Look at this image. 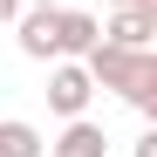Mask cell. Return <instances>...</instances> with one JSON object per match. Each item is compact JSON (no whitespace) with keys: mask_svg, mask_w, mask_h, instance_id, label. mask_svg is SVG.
Returning a JSON list of instances; mask_svg holds the SVG:
<instances>
[{"mask_svg":"<svg viewBox=\"0 0 157 157\" xmlns=\"http://www.w3.org/2000/svg\"><path fill=\"white\" fill-rule=\"evenodd\" d=\"M82 68H89V82H96V89H116L137 116H157V55H150V48L96 41L89 55H82Z\"/></svg>","mask_w":157,"mask_h":157,"instance_id":"cell-1","label":"cell"},{"mask_svg":"<svg viewBox=\"0 0 157 157\" xmlns=\"http://www.w3.org/2000/svg\"><path fill=\"white\" fill-rule=\"evenodd\" d=\"M14 28H21V55L28 62H62V7H21Z\"/></svg>","mask_w":157,"mask_h":157,"instance_id":"cell-2","label":"cell"},{"mask_svg":"<svg viewBox=\"0 0 157 157\" xmlns=\"http://www.w3.org/2000/svg\"><path fill=\"white\" fill-rule=\"evenodd\" d=\"M89 96H96L89 68H82V62H55V75H48V109H55L62 123H68V116H89Z\"/></svg>","mask_w":157,"mask_h":157,"instance_id":"cell-3","label":"cell"},{"mask_svg":"<svg viewBox=\"0 0 157 157\" xmlns=\"http://www.w3.org/2000/svg\"><path fill=\"white\" fill-rule=\"evenodd\" d=\"M102 41H116V48H150V41H157V7H109Z\"/></svg>","mask_w":157,"mask_h":157,"instance_id":"cell-4","label":"cell"},{"mask_svg":"<svg viewBox=\"0 0 157 157\" xmlns=\"http://www.w3.org/2000/svg\"><path fill=\"white\" fill-rule=\"evenodd\" d=\"M48 157H109V137H102V123H89V116H68V130L48 144Z\"/></svg>","mask_w":157,"mask_h":157,"instance_id":"cell-5","label":"cell"},{"mask_svg":"<svg viewBox=\"0 0 157 157\" xmlns=\"http://www.w3.org/2000/svg\"><path fill=\"white\" fill-rule=\"evenodd\" d=\"M96 41H102V21L82 7H62V62H82Z\"/></svg>","mask_w":157,"mask_h":157,"instance_id":"cell-6","label":"cell"},{"mask_svg":"<svg viewBox=\"0 0 157 157\" xmlns=\"http://www.w3.org/2000/svg\"><path fill=\"white\" fill-rule=\"evenodd\" d=\"M0 157H48V137L28 116H0Z\"/></svg>","mask_w":157,"mask_h":157,"instance_id":"cell-7","label":"cell"},{"mask_svg":"<svg viewBox=\"0 0 157 157\" xmlns=\"http://www.w3.org/2000/svg\"><path fill=\"white\" fill-rule=\"evenodd\" d=\"M130 157H157V130H144V137H137V150H130Z\"/></svg>","mask_w":157,"mask_h":157,"instance_id":"cell-8","label":"cell"},{"mask_svg":"<svg viewBox=\"0 0 157 157\" xmlns=\"http://www.w3.org/2000/svg\"><path fill=\"white\" fill-rule=\"evenodd\" d=\"M14 14H21V0H0V21H14Z\"/></svg>","mask_w":157,"mask_h":157,"instance_id":"cell-9","label":"cell"},{"mask_svg":"<svg viewBox=\"0 0 157 157\" xmlns=\"http://www.w3.org/2000/svg\"><path fill=\"white\" fill-rule=\"evenodd\" d=\"M109 7H157V0H109Z\"/></svg>","mask_w":157,"mask_h":157,"instance_id":"cell-10","label":"cell"},{"mask_svg":"<svg viewBox=\"0 0 157 157\" xmlns=\"http://www.w3.org/2000/svg\"><path fill=\"white\" fill-rule=\"evenodd\" d=\"M21 7H62V0H21Z\"/></svg>","mask_w":157,"mask_h":157,"instance_id":"cell-11","label":"cell"}]
</instances>
